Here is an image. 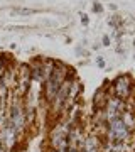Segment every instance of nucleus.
I'll return each instance as SVG.
<instances>
[{
	"instance_id": "1",
	"label": "nucleus",
	"mask_w": 135,
	"mask_h": 152,
	"mask_svg": "<svg viewBox=\"0 0 135 152\" xmlns=\"http://www.w3.org/2000/svg\"><path fill=\"white\" fill-rule=\"evenodd\" d=\"M117 90H118V93L122 95V96H125V95H127L128 85H127V80H125V78H120L118 81H117Z\"/></svg>"
},
{
	"instance_id": "2",
	"label": "nucleus",
	"mask_w": 135,
	"mask_h": 152,
	"mask_svg": "<svg viewBox=\"0 0 135 152\" xmlns=\"http://www.w3.org/2000/svg\"><path fill=\"white\" fill-rule=\"evenodd\" d=\"M15 14H19V15H31V14H34L32 9H15Z\"/></svg>"
},
{
	"instance_id": "3",
	"label": "nucleus",
	"mask_w": 135,
	"mask_h": 152,
	"mask_svg": "<svg viewBox=\"0 0 135 152\" xmlns=\"http://www.w3.org/2000/svg\"><path fill=\"white\" fill-rule=\"evenodd\" d=\"M93 10H95V12H101V10H103V7L100 5V4H95V7H93Z\"/></svg>"
},
{
	"instance_id": "4",
	"label": "nucleus",
	"mask_w": 135,
	"mask_h": 152,
	"mask_svg": "<svg viewBox=\"0 0 135 152\" xmlns=\"http://www.w3.org/2000/svg\"><path fill=\"white\" fill-rule=\"evenodd\" d=\"M103 44H105V46H108V44H110V37H108V36H105V37H103Z\"/></svg>"
},
{
	"instance_id": "5",
	"label": "nucleus",
	"mask_w": 135,
	"mask_h": 152,
	"mask_svg": "<svg viewBox=\"0 0 135 152\" xmlns=\"http://www.w3.org/2000/svg\"><path fill=\"white\" fill-rule=\"evenodd\" d=\"M0 152H5V151H4V145H2V144H0Z\"/></svg>"
}]
</instances>
